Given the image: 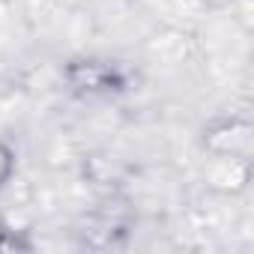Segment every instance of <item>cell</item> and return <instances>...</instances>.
I'll use <instances>...</instances> for the list:
<instances>
[{
	"mask_svg": "<svg viewBox=\"0 0 254 254\" xmlns=\"http://www.w3.org/2000/svg\"><path fill=\"white\" fill-rule=\"evenodd\" d=\"M75 72H81L84 78L78 81H72L75 87H84V90H90V93H96V90H114V87H120V78H117V72L108 66V63H96V60H84V63H75L72 66Z\"/></svg>",
	"mask_w": 254,
	"mask_h": 254,
	"instance_id": "7a4b0ae2",
	"label": "cell"
},
{
	"mask_svg": "<svg viewBox=\"0 0 254 254\" xmlns=\"http://www.w3.org/2000/svg\"><path fill=\"white\" fill-rule=\"evenodd\" d=\"M15 171H18V156H15V147L0 135V191H3L12 180H15Z\"/></svg>",
	"mask_w": 254,
	"mask_h": 254,
	"instance_id": "3957f363",
	"label": "cell"
},
{
	"mask_svg": "<svg viewBox=\"0 0 254 254\" xmlns=\"http://www.w3.org/2000/svg\"><path fill=\"white\" fill-rule=\"evenodd\" d=\"M251 135H254V126L245 114H224L203 126L200 144L212 156V162L215 159L248 162L251 159Z\"/></svg>",
	"mask_w": 254,
	"mask_h": 254,
	"instance_id": "6da1fadb",
	"label": "cell"
}]
</instances>
